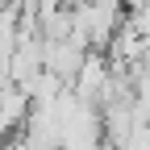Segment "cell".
Returning <instances> with one entry per match:
<instances>
[{"label": "cell", "mask_w": 150, "mask_h": 150, "mask_svg": "<svg viewBox=\"0 0 150 150\" xmlns=\"http://www.w3.org/2000/svg\"><path fill=\"white\" fill-rule=\"evenodd\" d=\"M29 117V92L21 83L4 79L0 83V134H13V129H21Z\"/></svg>", "instance_id": "obj_1"}, {"label": "cell", "mask_w": 150, "mask_h": 150, "mask_svg": "<svg viewBox=\"0 0 150 150\" xmlns=\"http://www.w3.org/2000/svg\"><path fill=\"white\" fill-rule=\"evenodd\" d=\"M67 4H75V0H67Z\"/></svg>", "instance_id": "obj_2"}]
</instances>
